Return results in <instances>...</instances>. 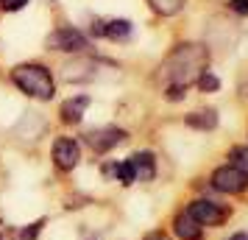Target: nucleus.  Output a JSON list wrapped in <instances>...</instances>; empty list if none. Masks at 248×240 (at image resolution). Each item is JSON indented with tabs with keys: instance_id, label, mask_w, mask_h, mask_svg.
I'll list each match as a JSON object with an SVG mask.
<instances>
[{
	"instance_id": "23",
	"label": "nucleus",
	"mask_w": 248,
	"mask_h": 240,
	"mask_svg": "<svg viewBox=\"0 0 248 240\" xmlns=\"http://www.w3.org/2000/svg\"><path fill=\"white\" fill-rule=\"evenodd\" d=\"M229 240H248V235H246V232H237V235H232Z\"/></svg>"
},
{
	"instance_id": "13",
	"label": "nucleus",
	"mask_w": 248,
	"mask_h": 240,
	"mask_svg": "<svg viewBox=\"0 0 248 240\" xmlns=\"http://www.w3.org/2000/svg\"><path fill=\"white\" fill-rule=\"evenodd\" d=\"M151 3V9L156 14H165V17H170V14H179L181 9H184V3L187 0H148Z\"/></svg>"
},
{
	"instance_id": "9",
	"label": "nucleus",
	"mask_w": 248,
	"mask_h": 240,
	"mask_svg": "<svg viewBox=\"0 0 248 240\" xmlns=\"http://www.w3.org/2000/svg\"><path fill=\"white\" fill-rule=\"evenodd\" d=\"M95 70H98V64L92 59H76V62H70L67 67H64V79L67 81H92L95 79Z\"/></svg>"
},
{
	"instance_id": "6",
	"label": "nucleus",
	"mask_w": 248,
	"mask_h": 240,
	"mask_svg": "<svg viewBox=\"0 0 248 240\" xmlns=\"http://www.w3.org/2000/svg\"><path fill=\"white\" fill-rule=\"evenodd\" d=\"M47 48L53 50H67V53H76V50H84L87 48V36L76 31V28H59L47 36Z\"/></svg>"
},
{
	"instance_id": "17",
	"label": "nucleus",
	"mask_w": 248,
	"mask_h": 240,
	"mask_svg": "<svg viewBox=\"0 0 248 240\" xmlns=\"http://www.w3.org/2000/svg\"><path fill=\"white\" fill-rule=\"evenodd\" d=\"M198 87H201L203 92H215L217 87H220V81L215 79V76L209 73V70H203L201 76H198Z\"/></svg>"
},
{
	"instance_id": "14",
	"label": "nucleus",
	"mask_w": 248,
	"mask_h": 240,
	"mask_svg": "<svg viewBox=\"0 0 248 240\" xmlns=\"http://www.w3.org/2000/svg\"><path fill=\"white\" fill-rule=\"evenodd\" d=\"M128 34H131V23L128 20H112L103 28V36H109V39H125Z\"/></svg>"
},
{
	"instance_id": "2",
	"label": "nucleus",
	"mask_w": 248,
	"mask_h": 240,
	"mask_svg": "<svg viewBox=\"0 0 248 240\" xmlns=\"http://www.w3.org/2000/svg\"><path fill=\"white\" fill-rule=\"evenodd\" d=\"M12 79H14V84H17L25 95H31V98L50 101V98L56 95L53 76H50V70L42 67V64H20V67H14Z\"/></svg>"
},
{
	"instance_id": "10",
	"label": "nucleus",
	"mask_w": 248,
	"mask_h": 240,
	"mask_svg": "<svg viewBox=\"0 0 248 240\" xmlns=\"http://www.w3.org/2000/svg\"><path fill=\"white\" fill-rule=\"evenodd\" d=\"M87 106H90V98H87V95H78V98L64 101L62 103V120H64V123H81Z\"/></svg>"
},
{
	"instance_id": "1",
	"label": "nucleus",
	"mask_w": 248,
	"mask_h": 240,
	"mask_svg": "<svg viewBox=\"0 0 248 240\" xmlns=\"http://www.w3.org/2000/svg\"><path fill=\"white\" fill-rule=\"evenodd\" d=\"M209 64V53L201 45H179L162 64V76L168 84H179V87H190L192 81H198L203 70Z\"/></svg>"
},
{
	"instance_id": "16",
	"label": "nucleus",
	"mask_w": 248,
	"mask_h": 240,
	"mask_svg": "<svg viewBox=\"0 0 248 240\" xmlns=\"http://www.w3.org/2000/svg\"><path fill=\"white\" fill-rule=\"evenodd\" d=\"M229 160H232V165H234V168H240V171L248 176V145H240V148H234Z\"/></svg>"
},
{
	"instance_id": "15",
	"label": "nucleus",
	"mask_w": 248,
	"mask_h": 240,
	"mask_svg": "<svg viewBox=\"0 0 248 240\" xmlns=\"http://www.w3.org/2000/svg\"><path fill=\"white\" fill-rule=\"evenodd\" d=\"M106 173H114V176H117L123 184H134V171H131V165H128V162L109 165V168H106Z\"/></svg>"
},
{
	"instance_id": "18",
	"label": "nucleus",
	"mask_w": 248,
	"mask_h": 240,
	"mask_svg": "<svg viewBox=\"0 0 248 240\" xmlns=\"http://www.w3.org/2000/svg\"><path fill=\"white\" fill-rule=\"evenodd\" d=\"M23 6H28V0H0V9L3 12H20Z\"/></svg>"
},
{
	"instance_id": "4",
	"label": "nucleus",
	"mask_w": 248,
	"mask_h": 240,
	"mask_svg": "<svg viewBox=\"0 0 248 240\" xmlns=\"http://www.w3.org/2000/svg\"><path fill=\"white\" fill-rule=\"evenodd\" d=\"M187 215L195 221V224H201V226H220L226 218H229V209H223L220 204H215V201H192L190 209H187Z\"/></svg>"
},
{
	"instance_id": "22",
	"label": "nucleus",
	"mask_w": 248,
	"mask_h": 240,
	"mask_svg": "<svg viewBox=\"0 0 248 240\" xmlns=\"http://www.w3.org/2000/svg\"><path fill=\"white\" fill-rule=\"evenodd\" d=\"M145 240H170V238L165 235V232H148Z\"/></svg>"
},
{
	"instance_id": "11",
	"label": "nucleus",
	"mask_w": 248,
	"mask_h": 240,
	"mask_svg": "<svg viewBox=\"0 0 248 240\" xmlns=\"http://www.w3.org/2000/svg\"><path fill=\"white\" fill-rule=\"evenodd\" d=\"M176 235H179L181 240H201L203 226H201V224H195V221L184 212V215L176 218Z\"/></svg>"
},
{
	"instance_id": "21",
	"label": "nucleus",
	"mask_w": 248,
	"mask_h": 240,
	"mask_svg": "<svg viewBox=\"0 0 248 240\" xmlns=\"http://www.w3.org/2000/svg\"><path fill=\"white\" fill-rule=\"evenodd\" d=\"M103 28H106V23H103V20H95V23H92V34L103 36Z\"/></svg>"
},
{
	"instance_id": "8",
	"label": "nucleus",
	"mask_w": 248,
	"mask_h": 240,
	"mask_svg": "<svg viewBox=\"0 0 248 240\" xmlns=\"http://www.w3.org/2000/svg\"><path fill=\"white\" fill-rule=\"evenodd\" d=\"M125 162H128L131 171H134V182H151V179L156 176V160H154L151 151H140L134 157H128Z\"/></svg>"
},
{
	"instance_id": "19",
	"label": "nucleus",
	"mask_w": 248,
	"mask_h": 240,
	"mask_svg": "<svg viewBox=\"0 0 248 240\" xmlns=\"http://www.w3.org/2000/svg\"><path fill=\"white\" fill-rule=\"evenodd\" d=\"M184 92H187V87H179V84H168V98H170V101H179Z\"/></svg>"
},
{
	"instance_id": "12",
	"label": "nucleus",
	"mask_w": 248,
	"mask_h": 240,
	"mask_svg": "<svg viewBox=\"0 0 248 240\" xmlns=\"http://www.w3.org/2000/svg\"><path fill=\"white\" fill-rule=\"evenodd\" d=\"M187 126L201 128V131L215 128V126H217V114H215V109H206V112H192V114H187Z\"/></svg>"
},
{
	"instance_id": "20",
	"label": "nucleus",
	"mask_w": 248,
	"mask_h": 240,
	"mask_svg": "<svg viewBox=\"0 0 248 240\" xmlns=\"http://www.w3.org/2000/svg\"><path fill=\"white\" fill-rule=\"evenodd\" d=\"M229 6H232V12H237V14H248V0H232Z\"/></svg>"
},
{
	"instance_id": "3",
	"label": "nucleus",
	"mask_w": 248,
	"mask_h": 240,
	"mask_svg": "<svg viewBox=\"0 0 248 240\" xmlns=\"http://www.w3.org/2000/svg\"><path fill=\"white\" fill-rule=\"evenodd\" d=\"M212 184H215V190H220V193L237 195L248 187V176L240 168H234V165H223V168H217L212 173Z\"/></svg>"
},
{
	"instance_id": "5",
	"label": "nucleus",
	"mask_w": 248,
	"mask_h": 240,
	"mask_svg": "<svg viewBox=\"0 0 248 240\" xmlns=\"http://www.w3.org/2000/svg\"><path fill=\"white\" fill-rule=\"evenodd\" d=\"M125 140V131L117 126H103V128H92L87 131V143L92 145V151H98V154H106L109 148L114 145H120Z\"/></svg>"
},
{
	"instance_id": "7",
	"label": "nucleus",
	"mask_w": 248,
	"mask_h": 240,
	"mask_svg": "<svg viewBox=\"0 0 248 240\" xmlns=\"http://www.w3.org/2000/svg\"><path fill=\"white\" fill-rule=\"evenodd\" d=\"M81 160V148L76 140L70 137H62L56 140V145H53V162H56L59 171H73Z\"/></svg>"
}]
</instances>
